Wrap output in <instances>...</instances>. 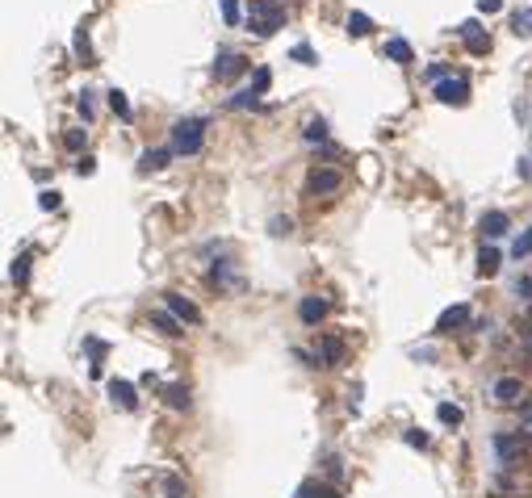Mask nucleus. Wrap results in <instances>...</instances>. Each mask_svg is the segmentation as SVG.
Instances as JSON below:
<instances>
[{"label":"nucleus","mask_w":532,"mask_h":498,"mask_svg":"<svg viewBox=\"0 0 532 498\" xmlns=\"http://www.w3.org/2000/svg\"><path fill=\"white\" fill-rule=\"evenodd\" d=\"M406 444H411V448H428V444H432V436H428V431H419V427H411V431H406Z\"/></svg>","instance_id":"nucleus-30"},{"label":"nucleus","mask_w":532,"mask_h":498,"mask_svg":"<svg viewBox=\"0 0 532 498\" xmlns=\"http://www.w3.org/2000/svg\"><path fill=\"white\" fill-rule=\"evenodd\" d=\"M9 276H13V285H26V276H30V251H21V256L13 260Z\"/></svg>","instance_id":"nucleus-21"},{"label":"nucleus","mask_w":532,"mask_h":498,"mask_svg":"<svg viewBox=\"0 0 532 498\" xmlns=\"http://www.w3.org/2000/svg\"><path fill=\"white\" fill-rule=\"evenodd\" d=\"M105 96H109V109H113L118 118H131V101H126V92H122V89H109Z\"/></svg>","instance_id":"nucleus-20"},{"label":"nucleus","mask_w":532,"mask_h":498,"mask_svg":"<svg viewBox=\"0 0 532 498\" xmlns=\"http://www.w3.org/2000/svg\"><path fill=\"white\" fill-rule=\"evenodd\" d=\"M109 398H113L122 410H134V407H138V398H134V385H131V381H118V377L109 381Z\"/></svg>","instance_id":"nucleus-14"},{"label":"nucleus","mask_w":532,"mask_h":498,"mask_svg":"<svg viewBox=\"0 0 532 498\" xmlns=\"http://www.w3.org/2000/svg\"><path fill=\"white\" fill-rule=\"evenodd\" d=\"M528 440H532V436H494V453H499L503 465H516L520 453L528 448Z\"/></svg>","instance_id":"nucleus-4"},{"label":"nucleus","mask_w":532,"mask_h":498,"mask_svg":"<svg viewBox=\"0 0 532 498\" xmlns=\"http://www.w3.org/2000/svg\"><path fill=\"white\" fill-rule=\"evenodd\" d=\"M516 298L532 306V276H520V281H516Z\"/></svg>","instance_id":"nucleus-31"},{"label":"nucleus","mask_w":532,"mask_h":498,"mask_svg":"<svg viewBox=\"0 0 532 498\" xmlns=\"http://www.w3.org/2000/svg\"><path fill=\"white\" fill-rule=\"evenodd\" d=\"M222 17H226V26H239V17H243L239 0H222Z\"/></svg>","instance_id":"nucleus-28"},{"label":"nucleus","mask_w":532,"mask_h":498,"mask_svg":"<svg viewBox=\"0 0 532 498\" xmlns=\"http://www.w3.org/2000/svg\"><path fill=\"white\" fill-rule=\"evenodd\" d=\"M318 356L327 368H336V364H344V344L336 339V335H323V344H318Z\"/></svg>","instance_id":"nucleus-15"},{"label":"nucleus","mask_w":532,"mask_h":498,"mask_svg":"<svg viewBox=\"0 0 532 498\" xmlns=\"http://www.w3.org/2000/svg\"><path fill=\"white\" fill-rule=\"evenodd\" d=\"M76 172H80V176H92V172H96V159H92V155H80V159H76Z\"/></svg>","instance_id":"nucleus-35"},{"label":"nucleus","mask_w":532,"mask_h":498,"mask_svg":"<svg viewBox=\"0 0 532 498\" xmlns=\"http://www.w3.org/2000/svg\"><path fill=\"white\" fill-rule=\"evenodd\" d=\"M382 55L394 59V63H411V46H406V38H390V43L382 46Z\"/></svg>","instance_id":"nucleus-16"},{"label":"nucleus","mask_w":532,"mask_h":498,"mask_svg":"<svg viewBox=\"0 0 532 498\" xmlns=\"http://www.w3.org/2000/svg\"><path fill=\"white\" fill-rule=\"evenodd\" d=\"M511 30L516 34H532V9H516L511 13Z\"/></svg>","instance_id":"nucleus-24"},{"label":"nucleus","mask_w":532,"mask_h":498,"mask_svg":"<svg viewBox=\"0 0 532 498\" xmlns=\"http://www.w3.org/2000/svg\"><path fill=\"white\" fill-rule=\"evenodd\" d=\"M294 59H298V63H318V55H314L311 46L302 43V46H294Z\"/></svg>","instance_id":"nucleus-34"},{"label":"nucleus","mask_w":532,"mask_h":498,"mask_svg":"<svg viewBox=\"0 0 532 498\" xmlns=\"http://www.w3.org/2000/svg\"><path fill=\"white\" fill-rule=\"evenodd\" d=\"M499 272V251L494 247H482L478 251V276H494Z\"/></svg>","instance_id":"nucleus-18"},{"label":"nucleus","mask_w":532,"mask_h":498,"mask_svg":"<svg viewBox=\"0 0 532 498\" xmlns=\"http://www.w3.org/2000/svg\"><path fill=\"white\" fill-rule=\"evenodd\" d=\"M281 21H285V9H281V4H272V0H252V9H248V26H252L256 38L277 34Z\"/></svg>","instance_id":"nucleus-2"},{"label":"nucleus","mask_w":532,"mask_h":498,"mask_svg":"<svg viewBox=\"0 0 532 498\" xmlns=\"http://www.w3.org/2000/svg\"><path fill=\"white\" fill-rule=\"evenodd\" d=\"M268 84H272V72H268V67H256V76H252V92H260V96H265Z\"/></svg>","instance_id":"nucleus-27"},{"label":"nucleus","mask_w":532,"mask_h":498,"mask_svg":"<svg viewBox=\"0 0 532 498\" xmlns=\"http://www.w3.org/2000/svg\"><path fill=\"white\" fill-rule=\"evenodd\" d=\"M436 96H440L444 105H465V101H470V84H465L461 76H448V80L436 84Z\"/></svg>","instance_id":"nucleus-6"},{"label":"nucleus","mask_w":532,"mask_h":498,"mask_svg":"<svg viewBox=\"0 0 532 498\" xmlns=\"http://www.w3.org/2000/svg\"><path fill=\"white\" fill-rule=\"evenodd\" d=\"M490 398H494L499 407H516V402L524 398V381H520V377H499V381L490 385Z\"/></svg>","instance_id":"nucleus-3"},{"label":"nucleus","mask_w":532,"mask_h":498,"mask_svg":"<svg viewBox=\"0 0 532 498\" xmlns=\"http://www.w3.org/2000/svg\"><path fill=\"white\" fill-rule=\"evenodd\" d=\"M151 327H155L160 335H168V339H172V335H180V322H177L172 315H164V310H155V315H151Z\"/></svg>","instance_id":"nucleus-17"},{"label":"nucleus","mask_w":532,"mask_h":498,"mask_svg":"<svg viewBox=\"0 0 532 498\" xmlns=\"http://www.w3.org/2000/svg\"><path fill=\"white\" fill-rule=\"evenodd\" d=\"M436 414H440V423H448V427H457V423L465 419V414H461V407H453V402H440V407H436Z\"/></svg>","instance_id":"nucleus-26"},{"label":"nucleus","mask_w":532,"mask_h":498,"mask_svg":"<svg viewBox=\"0 0 532 498\" xmlns=\"http://www.w3.org/2000/svg\"><path fill=\"white\" fill-rule=\"evenodd\" d=\"M470 322V306L465 302H457V306H448L440 318H436V335H453L457 327H465Z\"/></svg>","instance_id":"nucleus-8"},{"label":"nucleus","mask_w":532,"mask_h":498,"mask_svg":"<svg viewBox=\"0 0 532 498\" xmlns=\"http://www.w3.org/2000/svg\"><path fill=\"white\" fill-rule=\"evenodd\" d=\"M164 302H168V310H172L180 322H193V327L201 322V310H197V306H193L189 298H180V293H164Z\"/></svg>","instance_id":"nucleus-10"},{"label":"nucleus","mask_w":532,"mask_h":498,"mask_svg":"<svg viewBox=\"0 0 532 498\" xmlns=\"http://www.w3.org/2000/svg\"><path fill=\"white\" fill-rule=\"evenodd\" d=\"M63 147H67V151H80V147H84V130H67V135H63Z\"/></svg>","instance_id":"nucleus-32"},{"label":"nucleus","mask_w":532,"mask_h":498,"mask_svg":"<svg viewBox=\"0 0 532 498\" xmlns=\"http://www.w3.org/2000/svg\"><path fill=\"white\" fill-rule=\"evenodd\" d=\"M369 30H373V21H369L365 13H353V17H348V34H353V38H365Z\"/></svg>","instance_id":"nucleus-23"},{"label":"nucleus","mask_w":532,"mask_h":498,"mask_svg":"<svg viewBox=\"0 0 532 498\" xmlns=\"http://www.w3.org/2000/svg\"><path fill=\"white\" fill-rule=\"evenodd\" d=\"M59 197H63L59 188H43V193H38V205H43V210H59Z\"/></svg>","instance_id":"nucleus-29"},{"label":"nucleus","mask_w":532,"mask_h":498,"mask_svg":"<svg viewBox=\"0 0 532 498\" xmlns=\"http://www.w3.org/2000/svg\"><path fill=\"white\" fill-rule=\"evenodd\" d=\"M302 138H306V142H327V122H323V118H311Z\"/></svg>","instance_id":"nucleus-22"},{"label":"nucleus","mask_w":532,"mask_h":498,"mask_svg":"<svg viewBox=\"0 0 532 498\" xmlns=\"http://www.w3.org/2000/svg\"><path fill=\"white\" fill-rule=\"evenodd\" d=\"M503 9V0H478V13H499Z\"/></svg>","instance_id":"nucleus-38"},{"label":"nucleus","mask_w":532,"mask_h":498,"mask_svg":"<svg viewBox=\"0 0 532 498\" xmlns=\"http://www.w3.org/2000/svg\"><path fill=\"white\" fill-rule=\"evenodd\" d=\"M457 34H461V43H465L470 55H487V50H490V38L482 34V26H478V21H461V26H457Z\"/></svg>","instance_id":"nucleus-5"},{"label":"nucleus","mask_w":532,"mask_h":498,"mask_svg":"<svg viewBox=\"0 0 532 498\" xmlns=\"http://www.w3.org/2000/svg\"><path fill=\"white\" fill-rule=\"evenodd\" d=\"M340 184H344V176H340L336 168H314L311 181H306V188H311L314 197H323V193H336Z\"/></svg>","instance_id":"nucleus-7"},{"label":"nucleus","mask_w":532,"mask_h":498,"mask_svg":"<svg viewBox=\"0 0 532 498\" xmlns=\"http://www.w3.org/2000/svg\"><path fill=\"white\" fill-rule=\"evenodd\" d=\"M478 227H482L487 239H503V234L511 230V218H507L503 210H490V214H482V222H478Z\"/></svg>","instance_id":"nucleus-13"},{"label":"nucleus","mask_w":532,"mask_h":498,"mask_svg":"<svg viewBox=\"0 0 532 498\" xmlns=\"http://www.w3.org/2000/svg\"><path fill=\"white\" fill-rule=\"evenodd\" d=\"M76 55H84V59H89V38H84V34H76Z\"/></svg>","instance_id":"nucleus-39"},{"label":"nucleus","mask_w":532,"mask_h":498,"mask_svg":"<svg viewBox=\"0 0 532 498\" xmlns=\"http://www.w3.org/2000/svg\"><path fill=\"white\" fill-rule=\"evenodd\" d=\"M80 113H84V122L96 118V105H92V92H80Z\"/></svg>","instance_id":"nucleus-33"},{"label":"nucleus","mask_w":532,"mask_h":498,"mask_svg":"<svg viewBox=\"0 0 532 498\" xmlns=\"http://www.w3.org/2000/svg\"><path fill=\"white\" fill-rule=\"evenodd\" d=\"M268 230H272V234H289V230H294V222H289V218H272V222H268Z\"/></svg>","instance_id":"nucleus-36"},{"label":"nucleus","mask_w":532,"mask_h":498,"mask_svg":"<svg viewBox=\"0 0 532 498\" xmlns=\"http://www.w3.org/2000/svg\"><path fill=\"white\" fill-rule=\"evenodd\" d=\"M226 105H231V109H256V105H260V92L239 89L235 96H231V101H226Z\"/></svg>","instance_id":"nucleus-19"},{"label":"nucleus","mask_w":532,"mask_h":498,"mask_svg":"<svg viewBox=\"0 0 532 498\" xmlns=\"http://www.w3.org/2000/svg\"><path fill=\"white\" fill-rule=\"evenodd\" d=\"M164 494L168 498H184V486H180L177 477H168V482H164Z\"/></svg>","instance_id":"nucleus-37"},{"label":"nucleus","mask_w":532,"mask_h":498,"mask_svg":"<svg viewBox=\"0 0 532 498\" xmlns=\"http://www.w3.org/2000/svg\"><path fill=\"white\" fill-rule=\"evenodd\" d=\"M323 315H327V302H323L318 293H306V298L298 302V318H302L306 327H314V322H323Z\"/></svg>","instance_id":"nucleus-11"},{"label":"nucleus","mask_w":532,"mask_h":498,"mask_svg":"<svg viewBox=\"0 0 532 498\" xmlns=\"http://www.w3.org/2000/svg\"><path fill=\"white\" fill-rule=\"evenodd\" d=\"M248 67V59L239 55V50H218V59H214V76L218 80H231V76H239Z\"/></svg>","instance_id":"nucleus-9"},{"label":"nucleus","mask_w":532,"mask_h":498,"mask_svg":"<svg viewBox=\"0 0 532 498\" xmlns=\"http://www.w3.org/2000/svg\"><path fill=\"white\" fill-rule=\"evenodd\" d=\"M164 398H168V407H177V410L189 407V390H184V385H168V390H164Z\"/></svg>","instance_id":"nucleus-25"},{"label":"nucleus","mask_w":532,"mask_h":498,"mask_svg":"<svg viewBox=\"0 0 532 498\" xmlns=\"http://www.w3.org/2000/svg\"><path fill=\"white\" fill-rule=\"evenodd\" d=\"M528 339H532V315H528Z\"/></svg>","instance_id":"nucleus-40"},{"label":"nucleus","mask_w":532,"mask_h":498,"mask_svg":"<svg viewBox=\"0 0 532 498\" xmlns=\"http://www.w3.org/2000/svg\"><path fill=\"white\" fill-rule=\"evenodd\" d=\"M206 118H180L172 122V130H168V147L177 151V155H197L201 147H206Z\"/></svg>","instance_id":"nucleus-1"},{"label":"nucleus","mask_w":532,"mask_h":498,"mask_svg":"<svg viewBox=\"0 0 532 498\" xmlns=\"http://www.w3.org/2000/svg\"><path fill=\"white\" fill-rule=\"evenodd\" d=\"M177 151L172 147H155V151H143L138 155V172H160V168H168V159H172Z\"/></svg>","instance_id":"nucleus-12"}]
</instances>
